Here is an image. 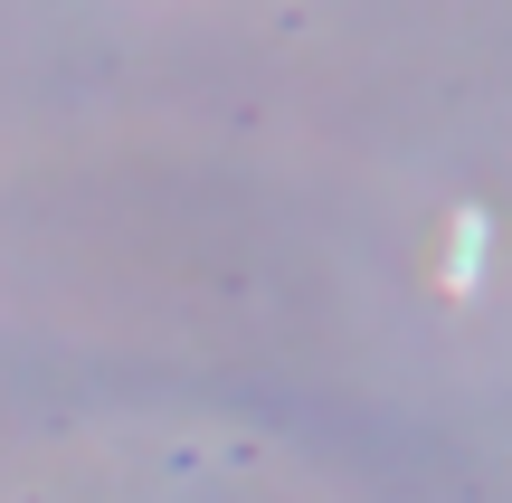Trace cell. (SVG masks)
<instances>
[{"instance_id": "1", "label": "cell", "mask_w": 512, "mask_h": 503, "mask_svg": "<svg viewBox=\"0 0 512 503\" xmlns=\"http://www.w3.org/2000/svg\"><path fill=\"white\" fill-rule=\"evenodd\" d=\"M484 266V219H456V238H446V285H475Z\"/></svg>"}]
</instances>
